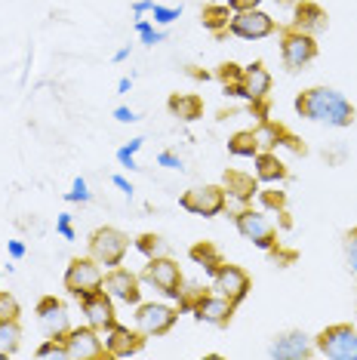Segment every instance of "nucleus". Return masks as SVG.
<instances>
[{
  "instance_id": "1",
  "label": "nucleus",
  "mask_w": 357,
  "mask_h": 360,
  "mask_svg": "<svg viewBox=\"0 0 357 360\" xmlns=\"http://www.w3.org/2000/svg\"><path fill=\"white\" fill-rule=\"evenodd\" d=\"M296 111H299V117L311 120V124L336 127V129L351 127L354 114H357L354 105L332 86H311V89H305V93H299L296 96Z\"/></svg>"
},
{
  "instance_id": "2",
  "label": "nucleus",
  "mask_w": 357,
  "mask_h": 360,
  "mask_svg": "<svg viewBox=\"0 0 357 360\" xmlns=\"http://www.w3.org/2000/svg\"><path fill=\"white\" fill-rule=\"evenodd\" d=\"M126 252H129V237L115 225L96 228V231L89 234V256L99 262L105 271H108V268L124 265Z\"/></svg>"
},
{
  "instance_id": "3",
  "label": "nucleus",
  "mask_w": 357,
  "mask_h": 360,
  "mask_svg": "<svg viewBox=\"0 0 357 360\" xmlns=\"http://www.w3.org/2000/svg\"><path fill=\"white\" fill-rule=\"evenodd\" d=\"M314 351L330 360H357V330L351 323H332L314 335Z\"/></svg>"
},
{
  "instance_id": "4",
  "label": "nucleus",
  "mask_w": 357,
  "mask_h": 360,
  "mask_svg": "<svg viewBox=\"0 0 357 360\" xmlns=\"http://www.w3.org/2000/svg\"><path fill=\"white\" fill-rule=\"evenodd\" d=\"M102 277H105V268L93 256H77L65 268V290H68V296H74L80 302L89 292L102 290Z\"/></svg>"
},
{
  "instance_id": "5",
  "label": "nucleus",
  "mask_w": 357,
  "mask_h": 360,
  "mask_svg": "<svg viewBox=\"0 0 357 360\" xmlns=\"http://www.w3.org/2000/svg\"><path fill=\"white\" fill-rule=\"evenodd\" d=\"M142 281L154 286L157 292H164L167 299L178 302L182 296V286H185V277H182V268H178V262H173L169 256H154L148 259V265L142 268Z\"/></svg>"
},
{
  "instance_id": "6",
  "label": "nucleus",
  "mask_w": 357,
  "mask_h": 360,
  "mask_svg": "<svg viewBox=\"0 0 357 360\" xmlns=\"http://www.w3.org/2000/svg\"><path fill=\"white\" fill-rule=\"evenodd\" d=\"M178 207L185 212H191V216L216 219L228 210V198H225L222 185H197V188H188V191L178 198Z\"/></svg>"
},
{
  "instance_id": "7",
  "label": "nucleus",
  "mask_w": 357,
  "mask_h": 360,
  "mask_svg": "<svg viewBox=\"0 0 357 360\" xmlns=\"http://www.w3.org/2000/svg\"><path fill=\"white\" fill-rule=\"evenodd\" d=\"M234 228H238V234L243 240L253 243V247L265 250V252L278 250V231H274V225L268 222V216H262L259 210L240 207L238 216H234Z\"/></svg>"
},
{
  "instance_id": "8",
  "label": "nucleus",
  "mask_w": 357,
  "mask_h": 360,
  "mask_svg": "<svg viewBox=\"0 0 357 360\" xmlns=\"http://www.w3.org/2000/svg\"><path fill=\"white\" fill-rule=\"evenodd\" d=\"M280 59L287 71H302L318 59V37L305 34V31L287 28L280 31Z\"/></svg>"
},
{
  "instance_id": "9",
  "label": "nucleus",
  "mask_w": 357,
  "mask_h": 360,
  "mask_svg": "<svg viewBox=\"0 0 357 360\" xmlns=\"http://www.w3.org/2000/svg\"><path fill=\"white\" fill-rule=\"evenodd\" d=\"M178 311L167 302H145V305H136V330H139L145 339H160L176 326Z\"/></svg>"
},
{
  "instance_id": "10",
  "label": "nucleus",
  "mask_w": 357,
  "mask_h": 360,
  "mask_svg": "<svg viewBox=\"0 0 357 360\" xmlns=\"http://www.w3.org/2000/svg\"><path fill=\"white\" fill-rule=\"evenodd\" d=\"M268 93H271V75L262 62H253L240 71V80L234 86L225 89V96H238V99H247L249 105L268 102Z\"/></svg>"
},
{
  "instance_id": "11",
  "label": "nucleus",
  "mask_w": 357,
  "mask_h": 360,
  "mask_svg": "<svg viewBox=\"0 0 357 360\" xmlns=\"http://www.w3.org/2000/svg\"><path fill=\"white\" fill-rule=\"evenodd\" d=\"M142 277L136 271H129V268L117 265V268H108L102 277V290L108 292L115 302H124V305H139L142 299Z\"/></svg>"
},
{
  "instance_id": "12",
  "label": "nucleus",
  "mask_w": 357,
  "mask_h": 360,
  "mask_svg": "<svg viewBox=\"0 0 357 360\" xmlns=\"http://www.w3.org/2000/svg\"><path fill=\"white\" fill-rule=\"evenodd\" d=\"M209 281H213V292L231 299L234 305H240V302L249 296V290H253L249 274L243 271L240 265H231V262H222V265H219V271L209 277Z\"/></svg>"
},
{
  "instance_id": "13",
  "label": "nucleus",
  "mask_w": 357,
  "mask_h": 360,
  "mask_svg": "<svg viewBox=\"0 0 357 360\" xmlns=\"http://www.w3.org/2000/svg\"><path fill=\"white\" fill-rule=\"evenodd\" d=\"M278 31V22L262 10H243V13H231L228 22V34L240 37V40H265Z\"/></svg>"
},
{
  "instance_id": "14",
  "label": "nucleus",
  "mask_w": 357,
  "mask_h": 360,
  "mask_svg": "<svg viewBox=\"0 0 357 360\" xmlns=\"http://www.w3.org/2000/svg\"><path fill=\"white\" fill-rule=\"evenodd\" d=\"M34 314H37V326H40V333H44V339H65V335H68L71 323H68V308H65L62 299L44 296L37 302Z\"/></svg>"
},
{
  "instance_id": "15",
  "label": "nucleus",
  "mask_w": 357,
  "mask_h": 360,
  "mask_svg": "<svg viewBox=\"0 0 357 360\" xmlns=\"http://www.w3.org/2000/svg\"><path fill=\"white\" fill-rule=\"evenodd\" d=\"M65 348H68L71 360H102L105 357V342L102 333L93 326H71L65 335Z\"/></svg>"
},
{
  "instance_id": "16",
  "label": "nucleus",
  "mask_w": 357,
  "mask_h": 360,
  "mask_svg": "<svg viewBox=\"0 0 357 360\" xmlns=\"http://www.w3.org/2000/svg\"><path fill=\"white\" fill-rule=\"evenodd\" d=\"M234 302L231 299H225V296H219V292H200L197 299H194V305H191V314L197 317L200 323H209V326H228L231 323V317H234Z\"/></svg>"
},
{
  "instance_id": "17",
  "label": "nucleus",
  "mask_w": 357,
  "mask_h": 360,
  "mask_svg": "<svg viewBox=\"0 0 357 360\" xmlns=\"http://www.w3.org/2000/svg\"><path fill=\"white\" fill-rule=\"evenodd\" d=\"M102 342L108 357H136L145 348V335L124 323H111L108 330H102Z\"/></svg>"
},
{
  "instance_id": "18",
  "label": "nucleus",
  "mask_w": 357,
  "mask_h": 360,
  "mask_svg": "<svg viewBox=\"0 0 357 360\" xmlns=\"http://www.w3.org/2000/svg\"><path fill=\"white\" fill-rule=\"evenodd\" d=\"M80 311L86 314V323L93 326V330H108L111 323H117V311H115V299L108 296L105 290H96L89 292V296L80 299Z\"/></svg>"
},
{
  "instance_id": "19",
  "label": "nucleus",
  "mask_w": 357,
  "mask_h": 360,
  "mask_svg": "<svg viewBox=\"0 0 357 360\" xmlns=\"http://www.w3.org/2000/svg\"><path fill=\"white\" fill-rule=\"evenodd\" d=\"M314 354H318L314 342L308 339L302 330H290V333L278 335V339L271 342V348H268V357H274V360H305Z\"/></svg>"
},
{
  "instance_id": "20",
  "label": "nucleus",
  "mask_w": 357,
  "mask_h": 360,
  "mask_svg": "<svg viewBox=\"0 0 357 360\" xmlns=\"http://www.w3.org/2000/svg\"><path fill=\"white\" fill-rule=\"evenodd\" d=\"M222 188H225V198L234 200L238 207H247L253 203V198L259 194V179L256 173H240V169H228L222 176Z\"/></svg>"
},
{
  "instance_id": "21",
  "label": "nucleus",
  "mask_w": 357,
  "mask_h": 360,
  "mask_svg": "<svg viewBox=\"0 0 357 360\" xmlns=\"http://www.w3.org/2000/svg\"><path fill=\"white\" fill-rule=\"evenodd\" d=\"M327 25H330V19H327V10H323V6H318L314 0H302V4H296L293 25H290V28L318 37L320 31H327Z\"/></svg>"
},
{
  "instance_id": "22",
  "label": "nucleus",
  "mask_w": 357,
  "mask_h": 360,
  "mask_svg": "<svg viewBox=\"0 0 357 360\" xmlns=\"http://www.w3.org/2000/svg\"><path fill=\"white\" fill-rule=\"evenodd\" d=\"M253 173L262 185H278V182H287L290 169H287V163L278 158V151H259L253 158Z\"/></svg>"
},
{
  "instance_id": "23",
  "label": "nucleus",
  "mask_w": 357,
  "mask_h": 360,
  "mask_svg": "<svg viewBox=\"0 0 357 360\" xmlns=\"http://www.w3.org/2000/svg\"><path fill=\"white\" fill-rule=\"evenodd\" d=\"M167 108L173 117L185 120V124H191V120L204 117V99H200L197 93H173L167 102Z\"/></svg>"
},
{
  "instance_id": "24",
  "label": "nucleus",
  "mask_w": 357,
  "mask_h": 360,
  "mask_svg": "<svg viewBox=\"0 0 357 360\" xmlns=\"http://www.w3.org/2000/svg\"><path fill=\"white\" fill-rule=\"evenodd\" d=\"M188 256H191L194 265H200V268H204V271H207L209 277H213V274L219 271V265H222V262H225V259H222V252H219V250H216L209 240L194 243V247L188 250Z\"/></svg>"
},
{
  "instance_id": "25",
  "label": "nucleus",
  "mask_w": 357,
  "mask_h": 360,
  "mask_svg": "<svg viewBox=\"0 0 357 360\" xmlns=\"http://www.w3.org/2000/svg\"><path fill=\"white\" fill-rule=\"evenodd\" d=\"M283 129L280 124H274V120H259V124L253 127V136H256V145H259V151H278L280 148V139H283Z\"/></svg>"
},
{
  "instance_id": "26",
  "label": "nucleus",
  "mask_w": 357,
  "mask_h": 360,
  "mask_svg": "<svg viewBox=\"0 0 357 360\" xmlns=\"http://www.w3.org/2000/svg\"><path fill=\"white\" fill-rule=\"evenodd\" d=\"M22 348V326L19 321H0V360L15 357Z\"/></svg>"
},
{
  "instance_id": "27",
  "label": "nucleus",
  "mask_w": 357,
  "mask_h": 360,
  "mask_svg": "<svg viewBox=\"0 0 357 360\" xmlns=\"http://www.w3.org/2000/svg\"><path fill=\"white\" fill-rule=\"evenodd\" d=\"M200 22H204V28L213 31V34H222V31H228V22H231L228 4H207L204 13H200Z\"/></svg>"
},
{
  "instance_id": "28",
  "label": "nucleus",
  "mask_w": 357,
  "mask_h": 360,
  "mask_svg": "<svg viewBox=\"0 0 357 360\" xmlns=\"http://www.w3.org/2000/svg\"><path fill=\"white\" fill-rule=\"evenodd\" d=\"M228 154H234V158H249V160H253L256 154H259V145H256L253 129H238V133L228 139Z\"/></svg>"
},
{
  "instance_id": "29",
  "label": "nucleus",
  "mask_w": 357,
  "mask_h": 360,
  "mask_svg": "<svg viewBox=\"0 0 357 360\" xmlns=\"http://www.w3.org/2000/svg\"><path fill=\"white\" fill-rule=\"evenodd\" d=\"M34 357H40V360H71L68 348H65V339H44L37 345Z\"/></svg>"
},
{
  "instance_id": "30",
  "label": "nucleus",
  "mask_w": 357,
  "mask_h": 360,
  "mask_svg": "<svg viewBox=\"0 0 357 360\" xmlns=\"http://www.w3.org/2000/svg\"><path fill=\"white\" fill-rule=\"evenodd\" d=\"M136 250L142 252L145 259H154V256H164V237L160 234H139L136 237Z\"/></svg>"
},
{
  "instance_id": "31",
  "label": "nucleus",
  "mask_w": 357,
  "mask_h": 360,
  "mask_svg": "<svg viewBox=\"0 0 357 360\" xmlns=\"http://www.w3.org/2000/svg\"><path fill=\"white\" fill-rule=\"evenodd\" d=\"M136 34H139V40L145 46H157L160 40H164V31L154 28L148 19H136Z\"/></svg>"
},
{
  "instance_id": "32",
  "label": "nucleus",
  "mask_w": 357,
  "mask_h": 360,
  "mask_svg": "<svg viewBox=\"0 0 357 360\" xmlns=\"http://www.w3.org/2000/svg\"><path fill=\"white\" fill-rule=\"evenodd\" d=\"M259 203H262L265 210H274V212H283L287 210V194L283 191H274V188H268V191H262V188H259Z\"/></svg>"
},
{
  "instance_id": "33",
  "label": "nucleus",
  "mask_w": 357,
  "mask_h": 360,
  "mask_svg": "<svg viewBox=\"0 0 357 360\" xmlns=\"http://www.w3.org/2000/svg\"><path fill=\"white\" fill-rule=\"evenodd\" d=\"M22 308H19V299L13 292L0 290V321H19Z\"/></svg>"
},
{
  "instance_id": "34",
  "label": "nucleus",
  "mask_w": 357,
  "mask_h": 360,
  "mask_svg": "<svg viewBox=\"0 0 357 360\" xmlns=\"http://www.w3.org/2000/svg\"><path fill=\"white\" fill-rule=\"evenodd\" d=\"M182 15V6H160V4H154V10H151V19H154V25H173V22Z\"/></svg>"
},
{
  "instance_id": "35",
  "label": "nucleus",
  "mask_w": 357,
  "mask_h": 360,
  "mask_svg": "<svg viewBox=\"0 0 357 360\" xmlns=\"http://www.w3.org/2000/svg\"><path fill=\"white\" fill-rule=\"evenodd\" d=\"M345 265H348V271H351V277L357 281V225L345 234Z\"/></svg>"
},
{
  "instance_id": "36",
  "label": "nucleus",
  "mask_w": 357,
  "mask_h": 360,
  "mask_svg": "<svg viewBox=\"0 0 357 360\" xmlns=\"http://www.w3.org/2000/svg\"><path fill=\"white\" fill-rule=\"evenodd\" d=\"M65 200L68 203H89L93 200V191H89V185H86V179H74V182H71V191L65 194Z\"/></svg>"
},
{
  "instance_id": "37",
  "label": "nucleus",
  "mask_w": 357,
  "mask_h": 360,
  "mask_svg": "<svg viewBox=\"0 0 357 360\" xmlns=\"http://www.w3.org/2000/svg\"><path fill=\"white\" fill-rule=\"evenodd\" d=\"M240 65H234V62H222V65H219V71H216V77L219 80H222V86L225 89H228V86H234V84H238V80H240Z\"/></svg>"
},
{
  "instance_id": "38",
  "label": "nucleus",
  "mask_w": 357,
  "mask_h": 360,
  "mask_svg": "<svg viewBox=\"0 0 357 360\" xmlns=\"http://www.w3.org/2000/svg\"><path fill=\"white\" fill-rule=\"evenodd\" d=\"M56 231H59L65 240H74V228H71V212H59V216H56Z\"/></svg>"
},
{
  "instance_id": "39",
  "label": "nucleus",
  "mask_w": 357,
  "mask_h": 360,
  "mask_svg": "<svg viewBox=\"0 0 357 360\" xmlns=\"http://www.w3.org/2000/svg\"><path fill=\"white\" fill-rule=\"evenodd\" d=\"M157 163H160V167H167V169H185L182 158H178V154H173V151H160V154H157Z\"/></svg>"
},
{
  "instance_id": "40",
  "label": "nucleus",
  "mask_w": 357,
  "mask_h": 360,
  "mask_svg": "<svg viewBox=\"0 0 357 360\" xmlns=\"http://www.w3.org/2000/svg\"><path fill=\"white\" fill-rule=\"evenodd\" d=\"M117 163H120L124 169H129V173H133V169H139V163H136V154L129 151L126 145H124V148H117Z\"/></svg>"
},
{
  "instance_id": "41",
  "label": "nucleus",
  "mask_w": 357,
  "mask_h": 360,
  "mask_svg": "<svg viewBox=\"0 0 357 360\" xmlns=\"http://www.w3.org/2000/svg\"><path fill=\"white\" fill-rule=\"evenodd\" d=\"M262 0H228V10L231 13H243V10H259Z\"/></svg>"
},
{
  "instance_id": "42",
  "label": "nucleus",
  "mask_w": 357,
  "mask_h": 360,
  "mask_svg": "<svg viewBox=\"0 0 357 360\" xmlns=\"http://www.w3.org/2000/svg\"><path fill=\"white\" fill-rule=\"evenodd\" d=\"M115 120H117V124H136V120H139V114H136L133 108H126V105H120V108H115Z\"/></svg>"
},
{
  "instance_id": "43",
  "label": "nucleus",
  "mask_w": 357,
  "mask_h": 360,
  "mask_svg": "<svg viewBox=\"0 0 357 360\" xmlns=\"http://www.w3.org/2000/svg\"><path fill=\"white\" fill-rule=\"evenodd\" d=\"M280 148H290L293 154H305V145L299 142V139H296L293 133H283V139H280Z\"/></svg>"
},
{
  "instance_id": "44",
  "label": "nucleus",
  "mask_w": 357,
  "mask_h": 360,
  "mask_svg": "<svg viewBox=\"0 0 357 360\" xmlns=\"http://www.w3.org/2000/svg\"><path fill=\"white\" fill-rule=\"evenodd\" d=\"M111 185H115V188H120V191H124L126 194V198H133V191H136V188H133V182H129V179L126 176H111Z\"/></svg>"
},
{
  "instance_id": "45",
  "label": "nucleus",
  "mask_w": 357,
  "mask_h": 360,
  "mask_svg": "<svg viewBox=\"0 0 357 360\" xmlns=\"http://www.w3.org/2000/svg\"><path fill=\"white\" fill-rule=\"evenodd\" d=\"M6 252H10V256L13 259H25V243H22V240H6Z\"/></svg>"
},
{
  "instance_id": "46",
  "label": "nucleus",
  "mask_w": 357,
  "mask_h": 360,
  "mask_svg": "<svg viewBox=\"0 0 357 360\" xmlns=\"http://www.w3.org/2000/svg\"><path fill=\"white\" fill-rule=\"evenodd\" d=\"M151 10H154V0H136V4H133L136 19H142V15H148Z\"/></svg>"
},
{
  "instance_id": "47",
  "label": "nucleus",
  "mask_w": 357,
  "mask_h": 360,
  "mask_svg": "<svg viewBox=\"0 0 357 360\" xmlns=\"http://www.w3.org/2000/svg\"><path fill=\"white\" fill-rule=\"evenodd\" d=\"M129 89H133V77H120V80H117V93L126 96Z\"/></svg>"
},
{
  "instance_id": "48",
  "label": "nucleus",
  "mask_w": 357,
  "mask_h": 360,
  "mask_svg": "<svg viewBox=\"0 0 357 360\" xmlns=\"http://www.w3.org/2000/svg\"><path fill=\"white\" fill-rule=\"evenodd\" d=\"M129 53H133V46H129V44H126V46H120V50L115 53V62H126V59H129Z\"/></svg>"
},
{
  "instance_id": "49",
  "label": "nucleus",
  "mask_w": 357,
  "mask_h": 360,
  "mask_svg": "<svg viewBox=\"0 0 357 360\" xmlns=\"http://www.w3.org/2000/svg\"><path fill=\"white\" fill-rule=\"evenodd\" d=\"M142 145H145V139H133V142H129V145H126V148H129V151H133V154H136V151H139V148H142Z\"/></svg>"
}]
</instances>
